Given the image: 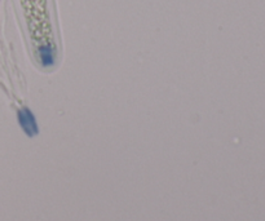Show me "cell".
<instances>
[{"mask_svg":"<svg viewBox=\"0 0 265 221\" xmlns=\"http://www.w3.org/2000/svg\"><path fill=\"white\" fill-rule=\"evenodd\" d=\"M17 120L21 129L25 132L28 137H35L39 135V126H38L37 117L35 114L29 108L24 106L17 113Z\"/></svg>","mask_w":265,"mask_h":221,"instance_id":"6da1fadb","label":"cell"},{"mask_svg":"<svg viewBox=\"0 0 265 221\" xmlns=\"http://www.w3.org/2000/svg\"><path fill=\"white\" fill-rule=\"evenodd\" d=\"M39 62L43 68H52L56 64V52L55 49L51 48V46H40L39 51Z\"/></svg>","mask_w":265,"mask_h":221,"instance_id":"7a4b0ae2","label":"cell"}]
</instances>
